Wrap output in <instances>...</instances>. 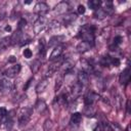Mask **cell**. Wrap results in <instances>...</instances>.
Masks as SVG:
<instances>
[{
    "label": "cell",
    "instance_id": "cell-21",
    "mask_svg": "<svg viewBox=\"0 0 131 131\" xmlns=\"http://www.w3.org/2000/svg\"><path fill=\"white\" fill-rule=\"evenodd\" d=\"M11 45L10 37H4L0 40V51H4L8 48V46Z\"/></svg>",
    "mask_w": 131,
    "mask_h": 131
},
{
    "label": "cell",
    "instance_id": "cell-12",
    "mask_svg": "<svg viewBox=\"0 0 131 131\" xmlns=\"http://www.w3.org/2000/svg\"><path fill=\"white\" fill-rule=\"evenodd\" d=\"M66 39L64 36L62 35H56V36H53L49 39V42H48V46L49 47H55L57 45H60L61 42H63Z\"/></svg>",
    "mask_w": 131,
    "mask_h": 131
},
{
    "label": "cell",
    "instance_id": "cell-37",
    "mask_svg": "<svg viewBox=\"0 0 131 131\" xmlns=\"http://www.w3.org/2000/svg\"><path fill=\"white\" fill-rule=\"evenodd\" d=\"M7 116V110L5 107H0V118H4Z\"/></svg>",
    "mask_w": 131,
    "mask_h": 131
},
{
    "label": "cell",
    "instance_id": "cell-11",
    "mask_svg": "<svg viewBox=\"0 0 131 131\" xmlns=\"http://www.w3.org/2000/svg\"><path fill=\"white\" fill-rule=\"evenodd\" d=\"M98 98H99V96H98V94H96L95 92H88L87 95H86L85 98H84V101H85V104H86L87 106H91Z\"/></svg>",
    "mask_w": 131,
    "mask_h": 131
},
{
    "label": "cell",
    "instance_id": "cell-42",
    "mask_svg": "<svg viewBox=\"0 0 131 131\" xmlns=\"http://www.w3.org/2000/svg\"><path fill=\"white\" fill-rule=\"evenodd\" d=\"M11 30V28L9 27V26H7V27H5V31H10Z\"/></svg>",
    "mask_w": 131,
    "mask_h": 131
},
{
    "label": "cell",
    "instance_id": "cell-24",
    "mask_svg": "<svg viewBox=\"0 0 131 131\" xmlns=\"http://www.w3.org/2000/svg\"><path fill=\"white\" fill-rule=\"evenodd\" d=\"M101 4H102V2L100 0H90V1H88V6L91 9H93V10L99 9L100 6H101Z\"/></svg>",
    "mask_w": 131,
    "mask_h": 131
},
{
    "label": "cell",
    "instance_id": "cell-30",
    "mask_svg": "<svg viewBox=\"0 0 131 131\" xmlns=\"http://www.w3.org/2000/svg\"><path fill=\"white\" fill-rule=\"evenodd\" d=\"M111 61H112V57H110V56H103L100 59V64L103 66V67H108V66H111Z\"/></svg>",
    "mask_w": 131,
    "mask_h": 131
},
{
    "label": "cell",
    "instance_id": "cell-14",
    "mask_svg": "<svg viewBox=\"0 0 131 131\" xmlns=\"http://www.w3.org/2000/svg\"><path fill=\"white\" fill-rule=\"evenodd\" d=\"M82 88L83 86L79 83H76L73 87H72V90H71V97L73 99H76L77 97H79L82 93Z\"/></svg>",
    "mask_w": 131,
    "mask_h": 131
},
{
    "label": "cell",
    "instance_id": "cell-7",
    "mask_svg": "<svg viewBox=\"0 0 131 131\" xmlns=\"http://www.w3.org/2000/svg\"><path fill=\"white\" fill-rule=\"evenodd\" d=\"M68 10H69V3L66 1H61V2L57 3L53 8V12L55 14H63Z\"/></svg>",
    "mask_w": 131,
    "mask_h": 131
},
{
    "label": "cell",
    "instance_id": "cell-32",
    "mask_svg": "<svg viewBox=\"0 0 131 131\" xmlns=\"http://www.w3.org/2000/svg\"><path fill=\"white\" fill-rule=\"evenodd\" d=\"M52 126H53L52 121L48 119V120H46V121H45V123H44V126H43V127H44V130H45V131H49V130L52 128Z\"/></svg>",
    "mask_w": 131,
    "mask_h": 131
},
{
    "label": "cell",
    "instance_id": "cell-15",
    "mask_svg": "<svg viewBox=\"0 0 131 131\" xmlns=\"http://www.w3.org/2000/svg\"><path fill=\"white\" fill-rule=\"evenodd\" d=\"M88 82H89V76H88V74L85 73L84 71H80L78 73V83L83 86V85L88 84Z\"/></svg>",
    "mask_w": 131,
    "mask_h": 131
},
{
    "label": "cell",
    "instance_id": "cell-5",
    "mask_svg": "<svg viewBox=\"0 0 131 131\" xmlns=\"http://www.w3.org/2000/svg\"><path fill=\"white\" fill-rule=\"evenodd\" d=\"M61 57V56H60ZM60 57H58L57 59H55V60H52L53 62L49 66V68H48V70H47V72H46V77H48V76H51L53 73H55L59 68H60V66H61V63L63 62V59L62 58H60Z\"/></svg>",
    "mask_w": 131,
    "mask_h": 131
},
{
    "label": "cell",
    "instance_id": "cell-34",
    "mask_svg": "<svg viewBox=\"0 0 131 131\" xmlns=\"http://www.w3.org/2000/svg\"><path fill=\"white\" fill-rule=\"evenodd\" d=\"M24 56L26 57V58H31L32 57V55H33V52H32V50L31 49H29V48H26L25 50H24Z\"/></svg>",
    "mask_w": 131,
    "mask_h": 131
},
{
    "label": "cell",
    "instance_id": "cell-31",
    "mask_svg": "<svg viewBox=\"0 0 131 131\" xmlns=\"http://www.w3.org/2000/svg\"><path fill=\"white\" fill-rule=\"evenodd\" d=\"M108 129H110V131H122L121 127L116 123H111L108 125Z\"/></svg>",
    "mask_w": 131,
    "mask_h": 131
},
{
    "label": "cell",
    "instance_id": "cell-29",
    "mask_svg": "<svg viewBox=\"0 0 131 131\" xmlns=\"http://www.w3.org/2000/svg\"><path fill=\"white\" fill-rule=\"evenodd\" d=\"M94 16H95L96 18L102 19V18H104V17L106 16V14H105V12L102 10V8H99V9L95 10V12H94Z\"/></svg>",
    "mask_w": 131,
    "mask_h": 131
},
{
    "label": "cell",
    "instance_id": "cell-26",
    "mask_svg": "<svg viewBox=\"0 0 131 131\" xmlns=\"http://www.w3.org/2000/svg\"><path fill=\"white\" fill-rule=\"evenodd\" d=\"M102 10L105 12V14H106V15H108V14H112V13L114 12V7H113V4H112V2H106V3H105V5L103 6Z\"/></svg>",
    "mask_w": 131,
    "mask_h": 131
},
{
    "label": "cell",
    "instance_id": "cell-13",
    "mask_svg": "<svg viewBox=\"0 0 131 131\" xmlns=\"http://www.w3.org/2000/svg\"><path fill=\"white\" fill-rule=\"evenodd\" d=\"M63 48H64L63 45H57V46H55L54 49L52 50L50 56H49V59L50 60H55L58 57H60L61 54H62V52H63Z\"/></svg>",
    "mask_w": 131,
    "mask_h": 131
},
{
    "label": "cell",
    "instance_id": "cell-36",
    "mask_svg": "<svg viewBox=\"0 0 131 131\" xmlns=\"http://www.w3.org/2000/svg\"><path fill=\"white\" fill-rule=\"evenodd\" d=\"M111 64L112 66H115V67H119L120 66V59L118 57H112Z\"/></svg>",
    "mask_w": 131,
    "mask_h": 131
},
{
    "label": "cell",
    "instance_id": "cell-28",
    "mask_svg": "<svg viewBox=\"0 0 131 131\" xmlns=\"http://www.w3.org/2000/svg\"><path fill=\"white\" fill-rule=\"evenodd\" d=\"M45 41L44 39H41L40 42H39V55L41 57H43L45 55V52H46V49H45Z\"/></svg>",
    "mask_w": 131,
    "mask_h": 131
},
{
    "label": "cell",
    "instance_id": "cell-18",
    "mask_svg": "<svg viewBox=\"0 0 131 131\" xmlns=\"http://www.w3.org/2000/svg\"><path fill=\"white\" fill-rule=\"evenodd\" d=\"M76 18H77V14H76V13H69V14H66V15L62 17L63 25H64V26H69V25H71Z\"/></svg>",
    "mask_w": 131,
    "mask_h": 131
},
{
    "label": "cell",
    "instance_id": "cell-10",
    "mask_svg": "<svg viewBox=\"0 0 131 131\" xmlns=\"http://www.w3.org/2000/svg\"><path fill=\"white\" fill-rule=\"evenodd\" d=\"M73 68H74V62L72 61V60H70V59H67V60H63V62L61 63V66H60V72H61V75H63V74H70L71 73V71L73 70Z\"/></svg>",
    "mask_w": 131,
    "mask_h": 131
},
{
    "label": "cell",
    "instance_id": "cell-22",
    "mask_svg": "<svg viewBox=\"0 0 131 131\" xmlns=\"http://www.w3.org/2000/svg\"><path fill=\"white\" fill-rule=\"evenodd\" d=\"M90 47H91V46H90L88 43L81 41V42H80V43L77 45L76 49H77V51H78V52H81V53H83V52H86L87 50H89V49H90Z\"/></svg>",
    "mask_w": 131,
    "mask_h": 131
},
{
    "label": "cell",
    "instance_id": "cell-35",
    "mask_svg": "<svg viewBox=\"0 0 131 131\" xmlns=\"http://www.w3.org/2000/svg\"><path fill=\"white\" fill-rule=\"evenodd\" d=\"M26 25H27V20L25 19V18H21L19 21H18V26H17V30H19V31H21V29L23 28H25L26 27Z\"/></svg>",
    "mask_w": 131,
    "mask_h": 131
},
{
    "label": "cell",
    "instance_id": "cell-1",
    "mask_svg": "<svg viewBox=\"0 0 131 131\" xmlns=\"http://www.w3.org/2000/svg\"><path fill=\"white\" fill-rule=\"evenodd\" d=\"M79 36L83 40V42L88 43L90 46L94 44V28L92 26H89V25L84 26L81 29Z\"/></svg>",
    "mask_w": 131,
    "mask_h": 131
},
{
    "label": "cell",
    "instance_id": "cell-25",
    "mask_svg": "<svg viewBox=\"0 0 131 131\" xmlns=\"http://www.w3.org/2000/svg\"><path fill=\"white\" fill-rule=\"evenodd\" d=\"M40 67H41V61H40L39 59H35V60L31 63V70H32V72H33L34 74H36V73L39 71Z\"/></svg>",
    "mask_w": 131,
    "mask_h": 131
},
{
    "label": "cell",
    "instance_id": "cell-8",
    "mask_svg": "<svg viewBox=\"0 0 131 131\" xmlns=\"http://www.w3.org/2000/svg\"><path fill=\"white\" fill-rule=\"evenodd\" d=\"M48 10H49V6L45 2H38L34 6V11L39 15H44L45 13L48 12Z\"/></svg>",
    "mask_w": 131,
    "mask_h": 131
},
{
    "label": "cell",
    "instance_id": "cell-19",
    "mask_svg": "<svg viewBox=\"0 0 131 131\" xmlns=\"http://www.w3.org/2000/svg\"><path fill=\"white\" fill-rule=\"evenodd\" d=\"M21 38H23V33H21V31H19V30L15 31V32L12 34V36L10 37L11 44H16V43H19V42L21 41Z\"/></svg>",
    "mask_w": 131,
    "mask_h": 131
},
{
    "label": "cell",
    "instance_id": "cell-4",
    "mask_svg": "<svg viewBox=\"0 0 131 131\" xmlns=\"http://www.w3.org/2000/svg\"><path fill=\"white\" fill-rule=\"evenodd\" d=\"M47 26V21H46V18L44 16H39L38 19L34 23L33 25V30L35 32V34H39L41 31L44 30V28Z\"/></svg>",
    "mask_w": 131,
    "mask_h": 131
},
{
    "label": "cell",
    "instance_id": "cell-39",
    "mask_svg": "<svg viewBox=\"0 0 131 131\" xmlns=\"http://www.w3.org/2000/svg\"><path fill=\"white\" fill-rule=\"evenodd\" d=\"M85 7L83 6V5H79L78 6V8H77V11H78V13L79 14H84L85 13Z\"/></svg>",
    "mask_w": 131,
    "mask_h": 131
},
{
    "label": "cell",
    "instance_id": "cell-33",
    "mask_svg": "<svg viewBox=\"0 0 131 131\" xmlns=\"http://www.w3.org/2000/svg\"><path fill=\"white\" fill-rule=\"evenodd\" d=\"M122 42H123V38L121 36H116L114 38V46H115V48L118 47Z\"/></svg>",
    "mask_w": 131,
    "mask_h": 131
},
{
    "label": "cell",
    "instance_id": "cell-27",
    "mask_svg": "<svg viewBox=\"0 0 131 131\" xmlns=\"http://www.w3.org/2000/svg\"><path fill=\"white\" fill-rule=\"evenodd\" d=\"M62 83H63V75H58L57 76V78H56V81H55V88H54V90L57 92L59 89H60V87H61V85H62Z\"/></svg>",
    "mask_w": 131,
    "mask_h": 131
},
{
    "label": "cell",
    "instance_id": "cell-17",
    "mask_svg": "<svg viewBox=\"0 0 131 131\" xmlns=\"http://www.w3.org/2000/svg\"><path fill=\"white\" fill-rule=\"evenodd\" d=\"M81 64H82V71H84L88 75L94 73V69H93V67L91 66V63L89 61H87L85 59H82L81 60Z\"/></svg>",
    "mask_w": 131,
    "mask_h": 131
},
{
    "label": "cell",
    "instance_id": "cell-40",
    "mask_svg": "<svg viewBox=\"0 0 131 131\" xmlns=\"http://www.w3.org/2000/svg\"><path fill=\"white\" fill-rule=\"evenodd\" d=\"M93 131H102V127H101V125H97V126L93 129Z\"/></svg>",
    "mask_w": 131,
    "mask_h": 131
},
{
    "label": "cell",
    "instance_id": "cell-23",
    "mask_svg": "<svg viewBox=\"0 0 131 131\" xmlns=\"http://www.w3.org/2000/svg\"><path fill=\"white\" fill-rule=\"evenodd\" d=\"M82 122V114L80 113H74L71 116V123L74 125H79Z\"/></svg>",
    "mask_w": 131,
    "mask_h": 131
},
{
    "label": "cell",
    "instance_id": "cell-3",
    "mask_svg": "<svg viewBox=\"0 0 131 131\" xmlns=\"http://www.w3.org/2000/svg\"><path fill=\"white\" fill-rule=\"evenodd\" d=\"M12 89H13V83L8 78L4 77L0 79V92H2L3 94H7L11 92Z\"/></svg>",
    "mask_w": 131,
    "mask_h": 131
},
{
    "label": "cell",
    "instance_id": "cell-2",
    "mask_svg": "<svg viewBox=\"0 0 131 131\" xmlns=\"http://www.w3.org/2000/svg\"><path fill=\"white\" fill-rule=\"evenodd\" d=\"M31 115H32V110L30 107H24L19 111L18 113V117H17V122H18V126L19 127H24L26 126L30 119H31Z\"/></svg>",
    "mask_w": 131,
    "mask_h": 131
},
{
    "label": "cell",
    "instance_id": "cell-9",
    "mask_svg": "<svg viewBox=\"0 0 131 131\" xmlns=\"http://www.w3.org/2000/svg\"><path fill=\"white\" fill-rule=\"evenodd\" d=\"M130 78H131V72H130V69H129V68H126V69L120 74L119 81H120L121 84H123V85H127V84L130 82Z\"/></svg>",
    "mask_w": 131,
    "mask_h": 131
},
{
    "label": "cell",
    "instance_id": "cell-41",
    "mask_svg": "<svg viewBox=\"0 0 131 131\" xmlns=\"http://www.w3.org/2000/svg\"><path fill=\"white\" fill-rule=\"evenodd\" d=\"M9 62H12V61H15V57L14 56H10V58H9V60H8Z\"/></svg>",
    "mask_w": 131,
    "mask_h": 131
},
{
    "label": "cell",
    "instance_id": "cell-16",
    "mask_svg": "<svg viewBox=\"0 0 131 131\" xmlns=\"http://www.w3.org/2000/svg\"><path fill=\"white\" fill-rule=\"evenodd\" d=\"M48 84H49V80H48L47 78H44L43 80H41V81L37 84V86H36V92H37V93L43 92V91L47 88Z\"/></svg>",
    "mask_w": 131,
    "mask_h": 131
},
{
    "label": "cell",
    "instance_id": "cell-6",
    "mask_svg": "<svg viewBox=\"0 0 131 131\" xmlns=\"http://www.w3.org/2000/svg\"><path fill=\"white\" fill-rule=\"evenodd\" d=\"M20 69H21L20 64L19 63H15V64L11 66L10 68H8L4 72V75H5L6 78H13V77H15L20 72Z\"/></svg>",
    "mask_w": 131,
    "mask_h": 131
},
{
    "label": "cell",
    "instance_id": "cell-38",
    "mask_svg": "<svg viewBox=\"0 0 131 131\" xmlns=\"http://www.w3.org/2000/svg\"><path fill=\"white\" fill-rule=\"evenodd\" d=\"M49 28L50 29H58L59 28V24L57 21H51L49 24Z\"/></svg>",
    "mask_w": 131,
    "mask_h": 131
},
{
    "label": "cell",
    "instance_id": "cell-20",
    "mask_svg": "<svg viewBox=\"0 0 131 131\" xmlns=\"http://www.w3.org/2000/svg\"><path fill=\"white\" fill-rule=\"evenodd\" d=\"M35 108L38 113H44L45 110L47 108V105H46V102L43 100V99H38L36 104H35Z\"/></svg>",
    "mask_w": 131,
    "mask_h": 131
}]
</instances>
